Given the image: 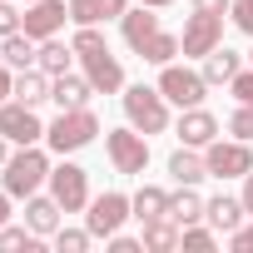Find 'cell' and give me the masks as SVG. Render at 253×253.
<instances>
[{
    "label": "cell",
    "mask_w": 253,
    "mask_h": 253,
    "mask_svg": "<svg viewBox=\"0 0 253 253\" xmlns=\"http://www.w3.org/2000/svg\"><path fill=\"white\" fill-rule=\"evenodd\" d=\"M213 243H218V228H213V223H209V228H204V223L179 228V248H189V253H209Z\"/></svg>",
    "instance_id": "obj_27"
},
{
    "label": "cell",
    "mask_w": 253,
    "mask_h": 253,
    "mask_svg": "<svg viewBox=\"0 0 253 253\" xmlns=\"http://www.w3.org/2000/svg\"><path fill=\"white\" fill-rule=\"evenodd\" d=\"M89 99H94V84H89L84 75L70 70V75H55V80H50V104H55V109H84Z\"/></svg>",
    "instance_id": "obj_14"
},
{
    "label": "cell",
    "mask_w": 253,
    "mask_h": 253,
    "mask_svg": "<svg viewBox=\"0 0 253 253\" xmlns=\"http://www.w3.org/2000/svg\"><path fill=\"white\" fill-rule=\"evenodd\" d=\"M134 218V204H129V194H99V199H89V213H84V228L94 233V238H109V233H119L124 223Z\"/></svg>",
    "instance_id": "obj_7"
},
{
    "label": "cell",
    "mask_w": 253,
    "mask_h": 253,
    "mask_svg": "<svg viewBox=\"0 0 253 253\" xmlns=\"http://www.w3.org/2000/svg\"><path fill=\"white\" fill-rule=\"evenodd\" d=\"M169 174H174V184H199V179H209L204 149H189V144H179V149L169 154Z\"/></svg>",
    "instance_id": "obj_21"
},
{
    "label": "cell",
    "mask_w": 253,
    "mask_h": 253,
    "mask_svg": "<svg viewBox=\"0 0 253 253\" xmlns=\"http://www.w3.org/2000/svg\"><path fill=\"white\" fill-rule=\"evenodd\" d=\"M233 0H194V10H209V15H228Z\"/></svg>",
    "instance_id": "obj_39"
},
{
    "label": "cell",
    "mask_w": 253,
    "mask_h": 253,
    "mask_svg": "<svg viewBox=\"0 0 253 253\" xmlns=\"http://www.w3.org/2000/svg\"><path fill=\"white\" fill-rule=\"evenodd\" d=\"M159 89H164V99L169 104H179V109H194V104H204V94L213 89L209 80H204V70H189V65H159Z\"/></svg>",
    "instance_id": "obj_5"
},
{
    "label": "cell",
    "mask_w": 253,
    "mask_h": 253,
    "mask_svg": "<svg viewBox=\"0 0 253 253\" xmlns=\"http://www.w3.org/2000/svg\"><path fill=\"white\" fill-rule=\"evenodd\" d=\"M104 154L114 164V174H144L149 169V134L129 129H104Z\"/></svg>",
    "instance_id": "obj_4"
},
{
    "label": "cell",
    "mask_w": 253,
    "mask_h": 253,
    "mask_svg": "<svg viewBox=\"0 0 253 253\" xmlns=\"http://www.w3.org/2000/svg\"><path fill=\"white\" fill-rule=\"evenodd\" d=\"M60 218H65V209H60V199H55V194H30V199H25V223H30V233L55 238Z\"/></svg>",
    "instance_id": "obj_15"
},
{
    "label": "cell",
    "mask_w": 253,
    "mask_h": 253,
    "mask_svg": "<svg viewBox=\"0 0 253 253\" xmlns=\"http://www.w3.org/2000/svg\"><path fill=\"white\" fill-rule=\"evenodd\" d=\"M204 194L194 189V184H179V194H169V218L179 223V228H189V223H204Z\"/></svg>",
    "instance_id": "obj_18"
},
{
    "label": "cell",
    "mask_w": 253,
    "mask_h": 253,
    "mask_svg": "<svg viewBox=\"0 0 253 253\" xmlns=\"http://www.w3.org/2000/svg\"><path fill=\"white\" fill-rule=\"evenodd\" d=\"M35 65L55 80V75H70V65H75V45H65L60 35H50V40H40V55H35Z\"/></svg>",
    "instance_id": "obj_23"
},
{
    "label": "cell",
    "mask_w": 253,
    "mask_h": 253,
    "mask_svg": "<svg viewBox=\"0 0 253 253\" xmlns=\"http://www.w3.org/2000/svg\"><path fill=\"white\" fill-rule=\"evenodd\" d=\"M50 194L60 199L65 213H80V209H89V174L60 154V164L50 169Z\"/></svg>",
    "instance_id": "obj_9"
},
{
    "label": "cell",
    "mask_w": 253,
    "mask_h": 253,
    "mask_svg": "<svg viewBox=\"0 0 253 253\" xmlns=\"http://www.w3.org/2000/svg\"><path fill=\"white\" fill-rule=\"evenodd\" d=\"M243 218H248V209H243V199H233V194H213V199L204 204V223H213L218 233L243 228Z\"/></svg>",
    "instance_id": "obj_17"
},
{
    "label": "cell",
    "mask_w": 253,
    "mask_h": 253,
    "mask_svg": "<svg viewBox=\"0 0 253 253\" xmlns=\"http://www.w3.org/2000/svg\"><path fill=\"white\" fill-rule=\"evenodd\" d=\"M94 134H99V114H94L89 104H84V109H60L55 124H45V144H50L55 154H75V149L94 144Z\"/></svg>",
    "instance_id": "obj_2"
},
{
    "label": "cell",
    "mask_w": 253,
    "mask_h": 253,
    "mask_svg": "<svg viewBox=\"0 0 253 253\" xmlns=\"http://www.w3.org/2000/svg\"><path fill=\"white\" fill-rule=\"evenodd\" d=\"M25 25V10H15L10 0H0V35H15Z\"/></svg>",
    "instance_id": "obj_35"
},
{
    "label": "cell",
    "mask_w": 253,
    "mask_h": 253,
    "mask_svg": "<svg viewBox=\"0 0 253 253\" xmlns=\"http://www.w3.org/2000/svg\"><path fill=\"white\" fill-rule=\"evenodd\" d=\"M15 248H25V253H35V248H40V233H30V223H25V228H15V223H5V228H0V253H15Z\"/></svg>",
    "instance_id": "obj_28"
},
{
    "label": "cell",
    "mask_w": 253,
    "mask_h": 253,
    "mask_svg": "<svg viewBox=\"0 0 253 253\" xmlns=\"http://www.w3.org/2000/svg\"><path fill=\"white\" fill-rule=\"evenodd\" d=\"M228 134H233V139H248V144H253V104H238V109L228 114Z\"/></svg>",
    "instance_id": "obj_32"
},
{
    "label": "cell",
    "mask_w": 253,
    "mask_h": 253,
    "mask_svg": "<svg viewBox=\"0 0 253 253\" xmlns=\"http://www.w3.org/2000/svg\"><path fill=\"white\" fill-rule=\"evenodd\" d=\"M204 164H209V179H243L253 169V144L248 139H213L204 149Z\"/></svg>",
    "instance_id": "obj_6"
},
{
    "label": "cell",
    "mask_w": 253,
    "mask_h": 253,
    "mask_svg": "<svg viewBox=\"0 0 253 253\" xmlns=\"http://www.w3.org/2000/svg\"><path fill=\"white\" fill-rule=\"evenodd\" d=\"M238 199H243V209H248V218H253V169L243 174V194H238Z\"/></svg>",
    "instance_id": "obj_40"
},
{
    "label": "cell",
    "mask_w": 253,
    "mask_h": 253,
    "mask_svg": "<svg viewBox=\"0 0 253 253\" xmlns=\"http://www.w3.org/2000/svg\"><path fill=\"white\" fill-rule=\"evenodd\" d=\"M228 248H233V253H253V223L233 228V233H228Z\"/></svg>",
    "instance_id": "obj_36"
},
{
    "label": "cell",
    "mask_w": 253,
    "mask_h": 253,
    "mask_svg": "<svg viewBox=\"0 0 253 253\" xmlns=\"http://www.w3.org/2000/svg\"><path fill=\"white\" fill-rule=\"evenodd\" d=\"M139 238H144V253H174L179 248V223L174 218H149Z\"/></svg>",
    "instance_id": "obj_25"
},
{
    "label": "cell",
    "mask_w": 253,
    "mask_h": 253,
    "mask_svg": "<svg viewBox=\"0 0 253 253\" xmlns=\"http://www.w3.org/2000/svg\"><path fill=\"white\" fill-rule=\"evenodd\" d=\"M75 60H84V55H99V50H109L104 45V35H99V25H75Z\"/></svg>",
    "instance_id": "obj_29"
},
{
    "label": "cell",
    "mask_w": 253,
    "mask_h": 253,
    "mask_svg": "<svg viewBox=\"0 0 253 253\" xmlns=\"http://www.w3.org/2000/svg\"><path fill=\"white\" fill-rule=\"evenodd\" d=\"M223 45V15H209V10H194L184 20V35H179V50L184 60H204L209 50Z\"/></svg>",
    "instance_id": "obj_8"
},
{
    "label": "cell",
    "mask_w": 253,
    "mask_h": 253,
    "mask_svg": "<svg viewBox=\"0 0 253 253\" xmlns=\"http://www.w3.org/2000/svg\"><path fill=\"white\" fill-rule=\"evenodd\" d=\"M15 99H20V104H30V109H40V104L50 99V75H45L40 65L15 70Z\"/></svg>",
    "instance_id": "obj_20"
},
{
    "label": "cell",
    "mask_w": 253,
    "mask_h": 253,
    "mask_svg": "<svg viewBox=\"0 0 253 253\" xmlns=\"http://www.w3.org/2000/svg\"><path fill=\"white\" fill-rule=\"evenodd\" d=\"M5 159H10V139L0 134V169H5Z\"/></svg>",
    "instance_id": "obj_42"
},
{
    "label": "cell",
    "mask_w": 253,
    "mask_h": 253,
    "mask_svg": "<svg viewBox=\"0 0 253 253\" xmlns=\"http://www.w3.org/2000/svg\"><path fill=\"white\" fill-rule=\"evenodd\" d=\"M89 243H94V233H89V228H65V223L55 228V248H60V253H84Z\"/></svg>",
    "instance_id": "obj_30"
},
{
    "label": "cell",
    "mask_w": 253,
    "mask_h": 253,
    "mask_svg": "<svg viewBox=\"0 0 253 253\" xmlns=\"http://www.w3.org/2000/svg\"><path fill=\"white\" fill-rule=\"evenodd\" d=\"M25 5H30V0H25Z\"/></svg>",
    "instance_id": "obj_45"
},
{
    "label": "cell",
    "mask_w": 253,
    "mask_h": 253,
    "mask_svg": "<svg viewBox=\"0 0 253 253\" xmlns=\"http://www.w3.org/2000/svg\"><path fill=\"white\" fill-rule=\"evenodd\" d=\"M174 55H184V50H179V35H169L164 25H159V30L139 45V60H144V65H169Z\"/></svg>",
    "instance_id": "obj_26"
},
{
    "label": "cell",
    "mask_w": 253,
    "mask_h": 253,
    "mask_svg": "<svg viewBox=\"0 0 253 253\" xmlns=\"http://www.w3.org/2000/svg\"><path fill=\"white\" fill-rule=\"evenodd\" d=\"M228 94H233L238 104H253V65H248V70H238V75L228 80Z\"/></svg>",
    "instance_id": "obj_33"
},
{
    "label": "cell",
    "mask_w": 253,
    "mask_h": 253,
    "mask_svg": "<svg viewBox=\"0 0 253 253\" xmlns=\"http://www.w3.org/2000/svg\"><path fill=\"white\" fill-rule=\"evenodd\" d=\"M139 5H154V10H169V5H174V0H139Z\"/></svg>",
    "instance_id": "obj_43"
},
{
    "label": "cell",
    "mask_w": 253,
    "mask_h": 253,
    "mask_svg": "<svg viewBox=\"0 0 253 253\" xmlns=\"http://www.w3.org/2000/svg\"><path fill=\"white\" fill-rule=\"evenodd\" d=\"M5 223H10V194L0 189V228H5Z\"/></svg>",
    "instance_id": "obj_41"
},
{
    "label": "cell",
    "mask_w": 253,
    "mask_h": 253,
    "mask_svg": "<svg viewBox=\"0 0 253 253\" xmlns=\"http://www.w3.org/2000/svg\"><path fill=\"white\" fill-rule=\"evenodd\" d=\"M174 134H179V144H189V149H209V144L218 139V119H213L204 104H194V109H179V119H174Z\"/></svg>",
    "instance_id": "obj_12"
},
{
    "label": "cell",
    "mask_w": 253,
    "mask_h": 253,
    "mask_svg": "<svg viewBox=\"0 0 253 253\" xmlns=\"http://www.w3.org/2000/svg\"><path fill=\"white\" fill-rule=\"evenodd\" d=\"M154 30H159V15H154V5H129V10L119 15V35H124V45H129L134 55H139V45H144Z\"/></svg>",
    "instance_id": "obj_16"
},
{
    "label": "cell",
    "mask_w": 253,
    "mask_h": 253,
    "mask_svg": "<svg viewBox=\"0 0 253 253\" xmlns=\"http://www.w3.org/2000/svg\"><path fill=\"white\" fill-rule=\"evenodd\" d=\"M80 65H84V80L94 84V94H119V89H124V65H119L109 50H99V55H84Z\"/></svg>",
    "instance_id": "obj_13"
},
{
    "label": "cell",
    "mask_w": 253,
    "mask_h": 253,
    "mask_svg": "<svg viewBox=\"0 0 253 253\" xmlns=\"http://www.w3.org/2000/svg\"><path fill=\"white\" fill-rule=\"evenodd\" d=\"M104 243H109L114 253H144V238H124V233H109Z\"/></svg>",
    "instance_id": "obj_37"
},
{
    "label": "cell",
    "mask_w": 253,
    "mask_h": 253,
    "mask_svg": "<svg viewBox=\"0 0 253 253\" xmlns=\"http://www.w3.org/2000/svg\"><path fill=\"white\" fill-rule=\"evenodd\" d=\"M50 154L40 149V144H20L10 159H5V169H0V184H5V194L10 199H30V194H40V184H50Z\"/></svg>",
    "instance_id": "obj_1"
},
{
    "label": "cell",
    "mask_w": 253,
    "mask_h": 253,
    "mask_svg": "<svg viewBox=\"0 0 253 253\" xmlns=\"http://www.w3.org/2000/svg\"><path fill=\"white\" fill-rule=\"evenodd\" d=\"M199 70H204V80H209V84H228V80L243 70V55H233L228 45H218V50H209V55L199 60Z\"/></svg>",
    "instance_id": "obj_19"
},
{
    "label": "cell",
    "mask_w": 253,
    "mask_h": 253,
    "mask_svg": "<svg viewBox=\"0 0 253 253\" xmlns=\"http://www.w3.org/2000/svg\"><path fill=\"white\" fill-rule=\"evenodd\" d=\"M5 99H15V70L0 60V104H5Z\"/></svg>",
    "instance_id": "obj_38"
},
{
    "label": "cell",
    "mask_w": 253,
    "mask_h": 253,
    "mask_svg": "<svg viewBox=\"0 0 253 253\" xmlns=\"http://www.w3.org/2000/svg\"><path fill=\"white\" fill-rule=\"evenodd\" d=\"M0 134L20 149V144H40V139H45V124H40V114H35L30 104L5 99V104H0Z\"/></svg>",
    "instance_id": "obj_10"
},
{
    "label": "cell",
    "mask_w": 253,
    "mask_h": 253,
    "mask_svg": "<svg viewBox=\"0 0 253 253\" xmlns=\"http://www.w3.org/2000/svg\"><path fill=\"white\" fill-rule=\"evenodd\" d=\"M248 65H253V50H248Z\"/></svg>",
    "instance_id": "obj_44"
},
{
    "label": "cell",
    "mask_w": 253,
    "mask_h": 253,
    "mask_svg": "<svg viewBox=\"0 0 253 253\" xmlns=\"http://www.w3.org/2000/svg\"><path fill=\"white\" fill-rule=\"evenodd\" d=\"M99 5H104V0H70V20H75V25H99V20H104Z\"/></svg>",
    "instance_id": "obj_31"
},
{
    "label": "cell",
    "mask_w": 253,
    "mask_h": 253,
    "mask_svg": "<svg viewBox=\"0 0 253 253\" xmlns=\"http://www.w3.org/2000/svg\"><path fill=\"white\" fill-rule=\"evenodd\" d=\"M124 119L139 134H164L169 129V99L159 84H129L124 89Z\"/></svg>",
    "instance_id": "obj_3"
},
{
    "label": "cell",
    "mask_w": 253,
    "mask_h": 253,
    "mask_svg": "<svg viewBox=\"0 0 253 253\" xmlns=\"http://www.w3.org/2000/svg\"><path fill=\"white\" fill-rule=\"evenodd\" d=\"M65 20H70V0H30L20 30H25L30 40H50V35H60Z\"/></svg>",
    "instance_id": "obj_11"
},
{
    "label": "cell",
    "mask_w": 253,
    "mask_h": 253,
    "mask_svg": "<svg viewBox=\"0 0 253 253\" xmlns=\"http://www.w3.org/2000/svg\"><path fill=\"white\" fill-rule=\"evenodd\" d=\"M228 20H233L243 35H253V0H233V5H228Z\"/></svg>",
    "instance_id": "obj_34"
},
{
    "label": "cell",
    "mask_w": 253,
    "mask_h": 253,
    "mask_svg": "<svg viewBox=\"0 0 253 253\" xmlns=\"http://www.w3.org/2000/svg\"><path fill=\"white\" fill-rule=\"evenodd\" d=\"M35 55H40V40H30L25 30L0 35V60H5L10 70H30V65H35Z\"/></svg>",
    "instance_id": "obj_22"
},
{
    "label": "cell",
    "mask_w": 253,
    "mask_h": 253,
    "mask_svg": "<svg viewBox=\"0 0 253 253\" xmlns=\"http://www.w3.org/2000/svg\"><path fill=\"white\" fill-rule=\"evenodd\" d=\"M129 204H134V218H139V223H149V218H169V189H159V184H144Z\"/></svg>",
    "instance_id": "obj_24"
}]
</instances>
